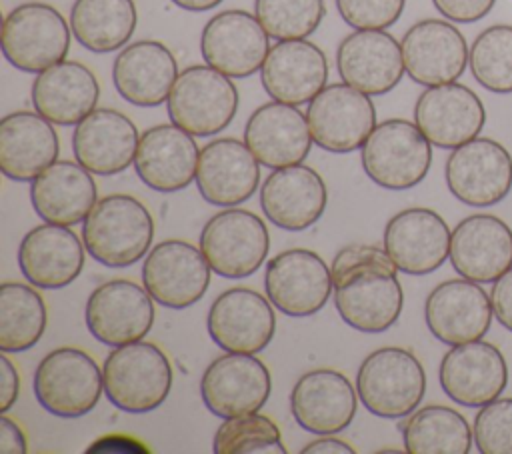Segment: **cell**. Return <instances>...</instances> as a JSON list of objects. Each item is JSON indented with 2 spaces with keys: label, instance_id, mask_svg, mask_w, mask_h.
<instances>
[{
  "label": "cell",
  "instance_id": "cell-31",
  "mask_svg": "<svg viewBox=\"0 0 512 454\" xmlns=\"http://www.w3.org/2000/svg\"><path fill=\"white\" fill-rule=\"evenodd\" d=\"M260 80L272 100L292 106L306 104L326 86V54L306 38L278 40L268 50Z\"/></svg>",
  "mask_w": 512,
  "mask_h": 454
},
{
  "label": "cell",
  "instance_id": "cell-6",
  "mask_svg": "<svg viewBox=\"0 0 512 454\" xmlns=\"http://www.w3.org/2000/svg\"><path fill=\"white\" fill-rule=\"evenodd\" d=\"M104 392V374L94 358L72 346L54 348L36 366L34 396L58 418L88 414Z\"/></svg>",
  "mask_w": 512,
  "mask_h": 454
},
{
  "label": "cell",
  "instance_id": "cell-10",
  "mask_svg": "<svg viewBox=\"0 0 512 454\" xmlns=\"http://www.w3.org/2000/svg\"><path fill=\"white\" fill-rule=\"evenodd\" d=\"M306 120L314 144L346 154L362 148L376 128V108L358 88L346 82L328 84L308 102Z\"/></svg>",
  "mask_w": 512,
  "mask_h": 454
},
{
  "label": "cell",
  "instance_id": "cell-33",
  "mask_svg": "<svg viewBox=\"0 0 512 454\" xmlns=\"http://www.w3.org/2000/svg\"><path fill=\"white\" fill-rule=\"evenodd\" d=\"M178 74L174 54L158 40H138L124 46L112 64L116 92L140 108L166 102Z\"/></svg>",
  "mask_w": 512,
  "mask_h": 454
},
{
  "label": "cell",
  "instance_id": "cell-23",
  "mask_svg": "<svg viewBox=\"0 0 512 454\" xmlns=\"http://www.w3.org/2000/svg\"><path fill=\"white\" fill-rule=\"evenodd\" d=\"M358 400L356 388L342 372L316 368L296 380L290 392V412L306 432L338 434L352 424Z\"/></svg>",
  "mask_w": 512,
  "mask_h": 454
},
{
  "label": "cell",
  "instance_id": "cell-22",
  "mask_svg": "<svg viewBox=\"0 0 512 454\" xmlns=\"http://www.w3.org/2000/svg\"><path fill=\"white\" fill-rule=\"evenodd\" d=\"M382 238L386 254L404 274H430L450 256L452 232L430 208L400 210L386 222Z\"/></svg>",
  "mask_w": 512,
  "mask_h": 454
},
{
  "label": "cell",
  "instance_id": "cell-27",
  "mask_svg": "<svg viewBox=\"0 0 512 454\" xmlns=\"http://www.w3.org/2000/svg\"><path fill=\"white\" fill-rule=\"evenodd\" d=\"M260 184V162L236 138H216L200 150L196 186L200 196L222 208H232L254 196Z\"/></svg>",
  "mask_w": 512,
  "mask_h": 454
},
{
  "label": "cell",
  "instance_id": "cell-28",
  "mask_svg": "<svg viewBox=\"0 0 512 454\" xmlns=\"http://www.w3.org/2000/svg\"><path fill=\"white\" fill-rule=\"evenodd\" d=\"M86 246L70 226L44 222L24 234L18 246L22 276L36 288L58 290L72 284L84 268Z\"/></svg>",
  "mask_w": 512,
  "mask_h": 454
},
{
  "label": "cell",
  "instance_id": "cell-42",
  "mask_svg": "<svg viewBox=\"0 0 512 454\" xmlns=\"http://www.w3.org/2000/svg\"><path fill=\"white\" fill-rule=\"evenodd\" d=\"M254 14L276 40L306 38L324 20V0H254Z\"/></svg>",
  "mask_w": 512,
  "mask_h": 454
},
{
  "label": "cell",
  "instance_id": "cell-38",
  "mask_svg": "<svg viewBox=\"0 0 512 454\" xmlns=\"http://www.w3.org/2000/svg\"><path fill=\"white\" fill-rule=\"evenodd\" d=\"M400 430L410 454H468L474 436L466 418L442 404L410 412Z\"/></svg>",
  "mask_w": 512,
  "mask_h": 454
},
{
  "label": "cell",
  "instance_id": "cell-8",
  "mask_svg": "<svg viewBox=\"0 0 512 454\" xmlns=\"http://www.w3.org/2000/svg\"><path fill=\"white\" fill-rule=\"evenodd\" d=\"M70 34V24L54 6L26 2L2 22V54L14 68L38 74L66 60Z\"/></svg>",
  "mask_w": 512,
  "mask_h": 454
},
{
  "label": "cell",
  "instance_id": "cell-15",
  "mask_svg": "<svg viewBox=\"0 0 512 454\" xmlns=\"http://www.w3.org/2000/svg\"><path fill=\"white\" fill-rule=\"evenodd\" d=\"M270 390V372L254 354H222L206 366L200 378L202 402L218 418L260 412Z\"/></svg>",
  "mask_w": 512,
  "mask_h": 454
},
{
  "label": "cell",
  "instance_id": "cell-25",
  "mask_svg": "<svg viewBox=\"0 0 512 454\" xmlns=\"http://www.w3.org/2000/svg\"><path fill=\"white\" fill-rule=\"evenodd\" d=\"M328 204L322 176L304 164L274 168L260 186V208L278 228L300 232L316 224Z\"/></svg>",
  "mask_w": 512,
  "mask_h": 454
},
{
  "label": "cell",
  "instance_id": "cell-44",
  "mask_svg": "<svg viewBox=\"0 0 512 454\" xmlns=\"http://www.w3.org/2000/svg\"><path fill=\"white\" fill-rule=\"evenodd\" d=\"M340 18L356 30H386L404 10L406 0H334Z\"/></svg>",
  "mask_w": 512,
  "mask_h": 454
},
{
  "label": "cell",
  "instance_id": "cell-29",
  "mask_svg": "<svg viewBox=\"0 0 512 454\" xmlns=\"http://www.w3.org/2000/svg\"><path fill=\"white\" fill-rule=\"evenodd\" d=\"M450 262L462 278L496 282L512 268L510 226L492 214L466 216L452 230Z\"/></svg>",
  "mask_w": 512,
  "mask_h": 454
},
{
  "label": "cell",
  "instance_id": "cell-12",
  "mask_svg": "<svg viewBox=\"0 0 512 454\" xmlns=\"http://www.w3.org/2000/svg\"><path fill=\"white\" fill-rule=\"evenodd\" d=\"M264 290L282 314L306 318L328 302L334 290L332 270L316 252L288 248L266 262Z\"/></svg>",
  "mask_w": 512,
  "mask_h": 454
},
{
  "label": "cell",
  "instance_id": "cell-5",
  "mask_svg": "<svg viewBox=\"0 0 512 454\" xmlns=\"http://www.w3.org/2000/svg\"><path fill=\"white\" fill-rule=\"evenodd\" d=\"M366 176L386 190H408L420 184L432 164L430 140L416 122L390 118L372 130L360 148Z\"/></svg>",
  "mask_w": 512,
  "mask_h": 454
},
{
  "label": "cell",
  "instance_id": "cell-24",
  "mask_svg": "<svg viewBox=\"0 0 512 454\" xmlns=\"http://www.w3.org/2000/svg\"><path fill=\"white\" fill-rule=\"evenodd\" d=\"M336 70L342 82L368 96L386 94L406 72L402 46L386 30L350 32L338 44Z\"/></svg>",
  "mask_w": 512,
  "mask_h": 454
},
{
  "label": "cell",
  "instance_id": "cell-46",
  "mask_svg": "<svg viewBox=\"0 0 512 454\" xmlns=\"http://www.w3.org/2000/svg\"><path fill=\"white\" fill-rule=\"evenodd\" d=\"M492 310L496 320L512 332V268H508L492 286Z\"/></svg>",
  "mask_w": 512,
  "mask_h": 454
},
{
  "label": "cell",
  "instance_id": "cell-16",
  "mask_svg": "<svg viewBox=\"0 0 512 454\" xmlns=\"http://www.w3.org/2000/svg\"><path fill=\"white\" fill-rule=\"evenodd\" d=\"M270 36L246 10H224L212 16L200 36V52L208 66L230 78H248L262 68Z\"/></svg>",
  "mask_w": 512,
  "mask_h": 454
},
{
  "label": "cell",
  "instance_id": "cell-47",
  "mask_svg": "<svg viewBox=\"0 0 512 454\" xmlns=\"http://www.w3.org/2000/svg\"><path fill=\"white\" fill-rule=\"evenodd\" d=\"M0 412H8L16 400H18V392H20V374L16 370V366L12 364V360L6 356V352H2L0 356Z\"/></svg>",
  "mask_w": 512,
  "mask_h": 454
},
{
  "label": "cell",
  "instance_id": "cell-51",
  "mask_svg": "<svg viewBox=\"0 0 512 454\" xmlns=\"http://www.w3.org/2000/svg\"><path fill=\"white\" fill-rule=\"evenodd\" d=\"M178 8L190 10V12H206L216 8L222 0H172Z\"/></svg>",
  "mask_w": 512,
  "mask_h": 454
},
{
  "label": "cell",
  "instance_id": "cell-49",
  "mask_svg": "<svg viewBox=\"0 0 512 454\" xmlns=\"http://www.w3.org/2000/svg\"><path fill=\"white\" fill-rule=\"evenodd\" d=\"M86 452H148L144 442L132 438V436H120V434H108L100 440L92 442V446Z\"/></svg>",
  "mask_w": 512,
  "mask_h": 454
},
{
  "label": "cell",
  "instance_id": "cell-37",
  "mask_svg": "<svg viewBox=\"0 0 512 454\" xmlns=\"http://www.w3.org/2000/svg\"><path fill=\"white\" fill-rule=\"evenodd\" d=\"M134 0H74L70 28L80 46L90 52L124 48L136 28Z\"/></svg>",
  "mask_w": 512,
  "mask_h": 454
},
{
  "label": "cell",
  "instance_id": "cell-4",
  "mask_svg": "<svg viewBox=\"0 0 512 454\" xmlns=\"http://www.w3.org/2000/svg\"><path fill=\"white\" fill-rule=\"evenodd\" d=\"M356 392L370 414L402 418L422 402L426 372L410 350L384 346L362 360L356 374Z\"/></svg>",
  "mask_w": 512,
  "mask_h": 454
},
{
  "label": "cell",
  "instance_id": "cell-30",
  "mask_svg": "<svg viewBox=\"0 0 512 454\" xmlns=\"http://www.w3.org/2000/svg\"><path fill=\"white\" fill-rule=\"evenodd\" d=\"M140 134L134 122L112 108H96L74 126L72 150L78 164L96 176H112L134 164Z\"/></svg>",
  "mask_w": 512,
  "mask_h": 454
},
{
  "label": "cell",
  "instance_id": "cell-48",
  "mask_svg": "<svg viewBox=\"0 0 512 454\" xmlns=\"http://www.w3.org/2000/svg\"><path fill=\"white\" fill-rule=\"evenodd\" d=\"M28 444L22 428L6 412L0 416V454H26Z\"/></svg>",
  "mask_w": 512,
  "mask_h": 454
},
{
  "label": "cell",
  "instance_id": "cell-14",
  "mask_svg": "<svg viewBox=\"0 0 512 454\" xmlns=\"http://www.w3.org/2000/svg\"><path fill=\"white\" fill-rule=\"evenodd\" d=\"M84 320L98 342L112 348L130 344L150 332L154 324V298L132 280H108L88 296Z\"/></svg>",
  "mask_w": 512,
  "mask_h": 454
},
{
  "label": "cell",
  "instance_id": "cell-1",
  "mask_svg": "<svg viewBox=\"0 0 512 454\" xmlns=\"http://www.w3.org/2000/svg\"><path fill=\"white\" fill-rule=\"evenodd\" d=\"M330 270L336 312L350 328L380 334L396 324L404 308V290L386 250L372 244L344 246Z\"/></svg>",
  "mask_w": 512,
  "mask_h": 454
},
{
  "label": "cell",
  "instance_id": "cell-36",
  "mask_svg": "<svg viewBox=\"0 0 512 454\" xmlns=\"http://www.w3.org/2000/svg\"><path fill=\"white\" fill-rule=\"evenodd\" d=\"M32 106L38 114L58 126H76L100 98V84L92 70L74 60H62L32 82Z\"/></svg>",
  "mask_w": 512,
  "mask_h": 454
},
{
  "label": "cell",
  "instance_id": "cell-13",
  "mask_svg": "<svg viewBox=\"0 0 512 454\" xmlns=\"http://www.w3.org/2000/svg\"><path fill=\"white\" fill-rule=\"evenodd\" d=\"M210 264L200 248L186 240H162L144 258L142 284L160 306L184 310L208 290Z\"/></svg>",
  "mask_w": 512,
  "mask_h": 454
},
{
  "label": "cell",
  "instance_id": "cell-20",
  "mask_svg": "<svg viewBox=\"0 0 512 454\" xmlns=\"http://www.w3.org/2000/svg\"><path fill=\"white\" fill-rule=\"evenodd\" d=\"M406 74L422 86L456 82L468 64L470 48L462 32L438 18L410 26L400 42Z\"/></svg>",
  "mask_w": 512,
  "mask_h": 454
},
{
  "label": "cell",
  "instance_id": "cell-39",
  "mask_svg": "<svg viewBox=\"0 0 512 454\" xmlns=\"http://www.w3.org/2000/svg\"><path fill=\"white\" fill-rule=\"evenodd\" d=\"M46 322V304L32 286L20 282H4L0 286L2 352H26L36 346L46 330Z\"/></svg>",
  "mask_w": 512,
  "mask_h": 454
},
{
  "label": "cell",
  "instance_id": "cell-41",
  "mask_svg": "<svg viewBox=\"0 0 512 454\" xmlns=\"http://www.w3.org/2000/svg\"><path fill=\"white\" fill-rule=\"evenodd\" d=\"M212 450L216 454H286L280 428L272 418L258 412L222 418V424L218 426L212 440Z\"/></svg>",
  "mask_w": 512,
  "mask_h": 454
},
{
  "label": "cell",
  "instance_id": "cell-45",
  "mask_svg": "<svg viewBox=\"0 0 512 454\" xmlns=\"http://www.w3.org/2000/svg\"><path fill=\"white\" fill-rule=\"evenodd\" d=\"M496 0H432L434 8L448 20L470 24L482 20Z\"/></svg>",
  "mask_w": 512,
  "mask_h": 454
},
{
  "label": "cell",
  "instance_id": "cell-19",
  "mask_svg": "<svg viewBox=\"0 0 512 454\" xmlns=\"http://www.w3.org/2000/svg\"><path fill=\"white\" fill-rule=\"evenodd\" d=\"M438 380L444 394L456 404L482 408L504 392L508 366L494 344L474 340L456 344L442 356Z\"/></svg>",
  "mask_w": 512,
  "mask_h": 454
},
{
  "label": "cell",
  "instance_id": "cell-32",
  "mask_svg": "<svg viewBox=\"0 0 512 454\" xmlns=\"http://www.w3.org/2000/svg\"><path fill=\"white\" fill-rule=\"evenodd\" d=\"M244 142L262 166L274 170L300 164L314 140L306 116L296 106L272 100L250 114Z\"/></svg>",
  "mask_w": 512,
  "mask_h": 454
},
{
  "label": "cell",
  "instance_id": "cell-35",
  "mask_svg": "<svg viewBox=\"0 0 512 454\" xmlns=\"http://www.w3.org/2000/svg\"><path fill=\"white\" fill-rule=\"evenodd\" d=\"M30 202L44 222L74 226L84 222L98 202V188L82 164L56 160L30 182Z\"/></svg>",
  "mask_w": 512,
  "mask_h": 454
},
{
  "label": "cell",
  "instance_id": "cell-26",
  "mask_svg": "<svg viewBox=\"0 0 512 454\" xmlns=\"http://www.w3.org/2000/svg\"><path fill=\"white\" fill-rule=\"evenodd\" d=\"M200 150L190 132L176 124H158L140 134L134 170L156 192H178L196 180Z\"/></svg>",
  "mask_w": 512,
  "mask_h": 454
},
{
  "label": "cell",
  "instance_id": "cell-21",
  "mask_svg": "<svg viewBox=\"0 0 512 454\" xmlns=\"http://www.w3.org/2000/svg\"><path fill=\"white\" fill-rule=\"evenodd\" d=\"M414 122L430 144L454 150L476 138L486 122L482 100L468 86H428L414 104Z\"/></svg>",
  "mask_w": 512,
  "mask_h": 454
},
{
  "label": "cell",
  "instance_id": "cell-40",
  "mask_svg": "<svg viewBox=\"0 0 512 454\" xmlns=\"http://www.w3.org/2000/svg\"><path fill=\"white\" fill-rule=\"evenodd\" d=\"M468 66L474 80L496 94L512 92V26L482 30L470 46Z\"/></svg>",
  "mask_w": 512,
  "mask_h": 454
},
{
  "label": "cell",
  "instance_id": "cell-34",
  "mask_svg": "<svg viewBox=\"0 0 512 454\" xmlns=\"http://www.w3.org/2000/svg\"><path fill=\"white\" fill-rule=\"evenodd\" d=\"M54 124L38 112L18 110L0 120V170L14 182H32L58 160Z\"/></svg>",
  "mask_w": 512,
  "mask_h": 454
},
{
  "label": "cell",
  "instance_id": "cell-11",
  "mask_svg": "<svg viewBox=\"0 0 512 454\" xmlns=\"http://www.w3.org/2000/svg\"><path fill=\"white\" fill-rule=\"evenodd\" d=\"M450 194L466 206H494L512 188V156L492 138H472L452 150L444 168Z\"/></svg>",
  "mask_w": 512,
  "mask_h": 454
},
{
  "label": "cell",
  "instance_id": "cell-3",
  "mask_svg": "<svg viewBox=\"0 0 512 454\" xmlns=\"http://www.w3.org/2000/svg\"><path fill=\"white\" fill-rule=\"evenodd\" d=\"M104 394L118 410L146 414L170 394L172 366L152 342L136 340L116 346L104 360Z\"/></svg>",
  "mask_w": 512,
  "mask_h": 454
},
{
  "label": "cell",
  "instance_id": "cell-9",
  "mask_svg": "<svg viewBox=\"0 0 512 454\" xmlns=\"http://www.w3.org/2000/svg\"><path fill=\"white\" fill-rule=\"evenodd\" d=\"M200 250L212 272L238 280L254 274L270 250V234L260 216L244 208L214 214L200 232Z\"/></svg>",
  "mask_w": 512,
  "mask_h": 454
},
{
  "label": "cell",
  "instance_id": "cell-50",
  "mask_svg": "<svg viewBox=\"0 0 512 454\" xmlns=\"http://www.w3.org/2000/svg\"><path fill=\"white\" fill-rule=\"evenodd\" d=\"M300 452L302 454H354L356 448L344 440L334 438L332 434H324L318 440L308 442Z\"/></svg>",
  "mask_w": 512,
  "mask_h": 454
},
{
  "label": "cell",
  "instance_id": "cell-7",
  "mask_svg": "<svg viewBox=\"0 0 512 454\" xmlns=\"http://www.w3.org/2000/svg\"><path fill=\"white\" fill-rule=\"evenodd\" d=\"M238 90L230 76L212 66L182 70L166 100L170 122L192 136H214L236 116Z\"/></svg>",
  "mask_w": 512,
  "mask_h": 454
},
{
  "label": "cell",
  "instance_id": "cell-18",
  "mask_svg": "<svg viewBox=\"0 0 512 454\" xmlns=\"http://www.w3.org/2000/svg\"><path fill=\"white\" fill-rule=\"evenodd\" d=\"M492 300L480 282L454 278L440 282L424 302L432 336L448 346L480 340L492 324Z\"/></svg>",
  "mask_w": 512,
  "mask_h": 454
},
{
  "label": "cell",
  "instance_id": "cell-43",
  "mask_svg": "<svg viewBox=\"0 0 512 454\" xmlns=\"http://www.w3.org/2000/svg\"><path fill=\"white\" fill-rule=\"evenodd\" d=\"M482 454H512V398H496L480 408L472 426Z\"/></svg>",
  "mask_w": 512,
  "mask_h": 454
},
{
  "label": "cell",
  "instance_id": "cell-2",
  "mask_svg": "<svg viewBox=\"0 0 512 454\" xmlns=\"http://www.w3.org/2000/svg\"><path fill=\"white\" fill-rule=\"evenodd\" d=\"M154 220L148 208L128 194L100 198L82 224L86 252L108 268H128L150 252Z\"/></svg>",
  "mask_w": 512,
  "mask_h": 454
},
{
  "label": "cell",
  "instance_id": "cell-17",
  "mask_svg": "<svg viewBox=\"0 0 512 454\" xmlns=\"http://www.w3.org/2000/svg\"><path fill=\"white\" fill-rule=\"evenodd\" d=\"M210 338L226 352L258 354L274 338L272 302L252 288L224 290L206 316Z\"/></svg>",
  "mask_w": 512,
  "mask_h": 454
}]
</instances>
